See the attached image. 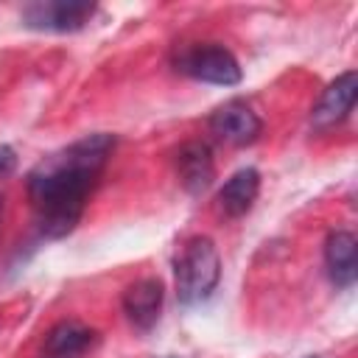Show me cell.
<instances>
[{"mask_svg":"<svg viewBox=\"0 0 358 358\" xmlns=\"http://www.w3.org/2000/svg\"><path fill=\"white\" fill-rule=\"evenodd\" d=\"M0 213H3V193H0Z\"/></svg>","mask_w":358,"mask_h":358,"instance_id":"obj_12","label":"cell"},{"mask_svg":"<svg viewBox=\"0 0 358 358\" xmlns=\"http://www.w3.org/2000/svg\"><path fill=\"white\" fill-rule=\"evenodd\" d=\"M355 90H358L355 70H347V73H341L336 81H330L327 90L322 92L319 103H316L313 112H310V126H313L316 131H324V129L338 126V123L352 112Z\"/></svg>","mask_w":358,"mask_h":358,"instance_id":"obj_7","label":"cell"},{"mask_svg":"<svg viewBox=\"0 0 358 358\" xmlns=\"http://www.w3.org/2000/svg\"><path fill=\"white\" fill-rule=\"evenodd\" d=\"M95 341V333L78 322H59L45 338L48 358H78Z\"/></svg>","mask_w":358,"mask_h":358,"instance_id":"obj_11","label":"cell"},{"mask_svg":"<svg viewBox=\"0 0 358 358\" xmlns=\"http://www.w3.org/2000/svg\"><path fill=\"white\" fill-rule=\"evenodd\" d=\"M257 190H260V173L255 168H241L218 190V210L227 218H241L252 210Z\"/></svg>","mask_w":358,"mask_h":358,"instance_id":"obj_10","label":"cell"},{"mask_svg":"<svg viewBox=\"0 0 358 358\" xmlns=\"http://www.w3.org/2000/svg\"><path fill=\"white\" fill-rule=\"evenodd\" d=\"M112 148L115 137L98 131L42 157L31 168L28 199L45 241H59L76 229Z\"/></svg>","mask_w":358,"mask_h":358,"instance_id":"obj_1","label":"cell"},{"mask_svg":"<svg viewBox=\"0 0 358 358\" xmlns=\"http://www.w3.org/2000/svg\"><path fill=\"white\" fill-rule=\"evenodd\" d=\"M221 280V257L210 238L196 235L182 246L176 260V296L182 305L204 302Z\"/></svg>","mask_w":358,"mask_h":358,"instance_id":"obj_2","label":"cell"},{"mask_svg":"<svg viewBox=\"0 0 358 358\" xmlns=\"http://www.w3.org/2000/svg\"><path fill=\"white\" fill-rule=\"evenodd\" d=\"M176 70L215 87H235L241 81V64L232 56L229 48L218 42H201L193 48H185L176 59Z\"/></svg>","mask_w":358,"mask_h":358,"instance_id":"obj_3","label":"cell"},{"mask_svg":"<svg viewBox=\"0 0 358 358\" xmlns=\"http://www.w3.org/2000/svg\"><path fill=\"white\" fill-rule=\"evenodd\" d=\"M210 131L229 143V145H249L260 137L263 131V123L257 117V112L243 103V101H227L224 106H218L213 115H210Z\"/></svg>","mask_w":358,"mask_h":358,"instance_id":"obj_5","label":"cell"},{"mask_svg":"<svg viewBox=\"0 0 358 358\" xmlns=\"http://www.w3.org/2000/svg\"><path fill=\"white\" fill-rule=\"evenodd\" d=\"M162 299H165L162 280H157V277H140V280H134V282L123 291L120 305H123L126 319H129L137 330L148 333V330L159 322Z\"/></svg>","mask_w":358,"mask_h":358,"instance_id":"obj_6","label":"cell"},{"mask_svg":"<svg viewBox=\"0 0 358 358\" xmlns=\"http://www.w3.org/2000/svg\"><path fill=\"white\" fill-rule=\"evenodd\" d=\"M324 266L338 288H352L358 277V243L347 229H336L324 241Z\"/></svg>","mask_w":358,"mask_h":358,"instance_id":"obj_8","label":"cell"},{"mask_svg":"<svg viewBox=\"0 0 358 358\" xmlns=\"http://www.w3.org/2000/svg\"><path fill=\"white\" fill-rule=\"evenodd\" d=\"M176 171H179V182L187 193L199 196L213 185L215 176V162H213V151L207 143H185L176 154Z\"/></svg>","mask_w":358,"mask_h":358,"instance_id":"obj_9","label":"cell"},{"mask_svg":"<svg viewBox=\"0 0 358 358\" xmlns=\"http://www.w3.org/2000/svg\"><path fill=\"white\" fill-rule=\"evenodd\" d=\"M95 14V3H78V0H45L31 3L22 8V20L34 31H50V34H70L90 22Z\"/></svg>","mask_w":358,"mask_h":358,"instance_id":"obj_4","label":"cell"}]
</instances>
